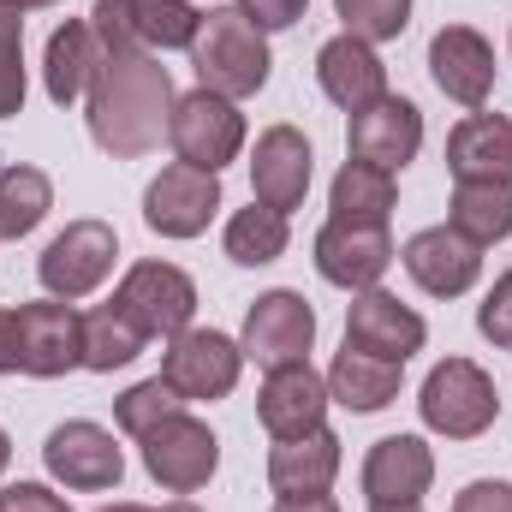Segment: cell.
<instances>
[{"mask_svg":"<svg viewBox=\"0 0 512 512\" xmlns=\"http://www.w3.org/2000/svg\"><path fill=\"white\" fill-rule=\"evenodd\" d=\"M173 120V78L161 66V54H137V48H102V66L90 78V137L96 149H108L114 161H137L161 143V131Z\"/></svg>","mask_w":512,"mask_h":512,"instance_id":"1","label":"cell"},{"mask_svg":"<svg viewBox=\"0 0 512 512\" xmlns=\"http://www.w3.org/2000/svg\"><path fill=\"white\" fill-rule=\"evenodd\" d=\"M191 66H197V90L245 102V96H256L268 84L274 54H268V36L239 6H221V12H203L197 42H191Z\"/></svg>","mask_w":512,"mask_h":512,"instance_id":"2","label":"cell"},{"mask_svg":"<svg viewBox=\"0 0 512 512\" xmlns=\"http://www.w3.org/2000/svg\"><path fill=\"white\" fill-rule=\"evenodd\" d=\"M417 411H423V429L447 435V441H477L495 429L501 417V393H495V376L471 358H441L429 376H423V393H417Z\"/></svg>","mask_w":512,"mask_h":512,"instance_id":"3","label":"cell"},{"mask_svg":"<svg viewBox=\"0 0 512 512\" xmlns=\"http://www.w3.org/2000/svg\"><path fill=\"white\" fill-rule=\"evenodd\" d=\"M108 304L126 316L143 340H173L197 316V280L179 262H131Z\"/></svg>","mask_w":512,"mask_h":512,"instance_id":"4","label":"cell"},{"mask_svg":"<svg viewBox=\"0 0 512 512\" xmlns=\"http://www.w3.org/2000/svg\"><path fill=\"white\" fill-rule=\"evenodd\" d=\"M197 24H203V12L191 0H96V12H90V30L108 54L114 48H137V54L191 48Z\"/></svg>","mask_w":512,"mask_h":512,"instance_id":"5","label":"cell"},{"mask_svg":"<svg viewBox=\"0 0 512 512\" xmlns=\"http://www.w3.org/2000/svg\"><path fill=\"white\" fill-rule=\"evenodd\" d=\"M137 447H143V471H149L167 495H197V489L215 477V465H221L215 429H209L203 417H191V411L161 417L149 435H137Z\"/></svg>","mask_w":512,"mask_h":512,"instance_id":"6","label":"cell"},{"mask_svg":"<svg viewBox=\"0 0 512 512\" xmlns=\"http://www.w3.org/2000/svg\"><path fill=\"white\" fill-rule=\"evenodd\" d=\"M167 143H173V155H179L185 167L221 173V167L239 161V149H245V114H239V102H227V96H215V90L173 96Z\"/></svg>","mask_w":512,"mask_h":512,"instance_id":"7","label":"cell"},{"mask_svg":"<svg viewBox=\"0 0 512 512\" xmlns=\"http://www.w3.org/2000/svg\"><path fill=\"white\" fill-rule=\"evenodd\" d=\"M114 256H120V239L108 221H66V233H54L48 251L36 256V280L48 298L78 304L114 274Z\"/></svg>","mask_w":512,"mask_h":512,"instance_id":"8","label":"cell"},{"mask_svg":"<svg viewBox=\"0 0 512 512\" xmlns=\"http://www.w3.org/2000/svg\"><path fill=\"white\" fill-rule=\"evenodd\" d=\"M245 370V346L221 328H185L161 352V382L179 399H227Z\"/></svg>","mask_w":512,"mask_h":512,"instance_id":"9","label":"cell"},{"mask_svg":"<svg viewBox=\"0 0 512 512\" xmlns=\"http://www.w3.org/2000/svg\"><path fill=\"white\" fill-rule=\"evenodd\" d=\"M245 358L262 370H286V364H304L310 346H316V310L304 292L292 286H274L262 292L251 310H245V334H239Z\"/></svg>","mask_w":512,"mask_h":512,"instance_id":"10","label":"cell"},{"mask_svg":"<svg viewBox=\"0 0 512 512\" xmlns=\"http://www.w3.org/2000/svg\"><path fill=\"white\" fill-rule=\"evenodd\" d=\"M42 465H48L54 483L78 489V495L120 489V477H126V453H120V441H114L102 423H90V417H72V423L48 429V441H42Z\"/></svg>","mask_w":512,"mask_h":512,"instance_id":"11","label":"cell"},{"mask_svg":"<svg viewBox=\"0 0 512 512\" xmlns=\"http://www.w3.org/2000/svg\"><path fill=\"white\" fill-rule=\"evenodd\" d=\"M215 209H221V173H203V167H185V161L161 167L143 191V227L161 233V239L209 233Z\"/></svg>","mask_w":512,"mask_h":512,"instance_id":"12","label":"cell"},{"mask_svg":"<svg viewBox=\"0 0 512 512\" xmlns=\"http://www.w3.org/2000/svg\"><path fill=\"white\" fill-rule=\"evenodd\" d=\"M18 370L36 382L84 370V316L60 298L18 304Z\"/></svg>","mask_w":512,"mask_h":512,"instance_id":"13","label":"cell"},{"mask_svg":"<svg viewBox=\"0 0 512 512\" xmlns=\"http://www.w3.org/2000/svg\"><path fill=\"white\" fill-rule=\"evenodd\" d=\"M310 173H316V155H310V137L298 126H268L251 149V203L262 209H304V191H310Z\"/></svg>","mask_w":512,"mask_h":512,"instance_id":"14","label":"cell"},{"mask_svg":"<svg viewBox=\"0 0 512 512\" xmlns=\"http://www.w3.org/2000/svg\"><path fill=\"white\" fill-rule=\"evenodd\" d=\"M393 233L387 227H364V221H328L316 233V274L328 286L346 292H370L382 286V274L393 268Z\"/></svg>","mask_w":512,"mask_h":512,"instance_id":"15","label":"cell"},{"mask_svg":"<svg viewBox=\"0 0 512 512\" xmlns=\"http://www.w3.org/2000/svg\"><path fill=\"white\" fill-rule=\"evenodd\" d=\"M423 340H429V322L411 304H399L382 286L352 292V304H346V346H358L370 358H387V364H405L411 352H423Z\"/></svg>","mask_w":512,"mask_h":512,"instance_id":"16","label":"cell"},{"mask_svg":"<svg viewBox=\"0 0 512 512\" xmlns=\"http://www.w3.org/2000/svg\"><path fill=\"white\" fill-rule=\"evenodd\" d=\"M429 78H435V90L447 102L477 114L489 102V90H495V48H489V36L471 30V24H441L435 42H429Z\"/></svg>","mask_w":512,"mask_h":512,"instance_id":"17","label":"cell"},{"mask_svg":"<svg viewBox=\"0 0 512 512\" xmlns=\"http://www.w3.org/2000/svg\"><path fill=\"white\" fill-rule=\"evenodd\" d=\"M405 274L429 292V298H465L477 280H483V245H471L465 233H453L447 221L441 227H423L405 239Z\"/></svg>","mask_w":512,"mask_h":512,"instance_id":"18","label":"cell"},{"mask_svg":"<svg viewBox=\"0 0 512 512\" xmlns=\"http://www.w3.org/2000/svg\"><path fill=\"white\" fill-rule=\"evenodd\" d=\"M435 483V453L423 435H382L364 453V501L370 507H423Z\"/></svg>","mask_w":512,"mask_h":512,"instance_id":"19","label":"cell"},{"mask_svg":"<svg viewBox=\"0 0 512 512\" xmlns=\"http://www.w3.org/2000/svg\"><path fill=\"white\" fill-rule=\"evenodd\" d=\"M346 149H352V161H370L382 173H399L423 149V114H417V102H405V96L387 90L382 102H370L364 114H352Z\"/></svg>","mask_w":512,"mask_h":512,"instance_id":"20","label":"cell"},{"mask_svg":"<svg viewBox=\"0 0 512 512\" xmlns=\"http://www.w3.org/2000/svg\"><path fill=\"white\" fill-rule=\"evenodd\" d=\"M328 405H334L328 399V376H316L310 358L304 364H286V370H268V382L256 393V417H262V429L274 441H292V435L322 429Z\"/></svg>","mask_w":512,"mask_h":512,"instance_id":"21","label":"cell"},{"mask_svg":"<svg viewBox=\"0 0 512 512\" xmlns=\"http://www.w3.org/2000/svg\"><path fill=\"white\" fill-rule=\"evenodd\" d=\"M316 84H322V96H328L334 108L364 114L370 102L387 96V66H382V54H376L370 42H358V36L340 30L334 42L316 48Z\"/></svg>","mask_w":512,"mask_h":512,"instance_id":"22","label":"cell"},{"mask_svg":"<svg viewBox=\"0 0 512 512\" xmlns=\"http://www.w3.org/2000/svg\"><path fill=\"white\" fill-rule=\"evenodd\" d=\"M447 173L453 185H512V120L507 114H465L447 131Z\"/></svg>","mask_w":512,"mask_h":512,"instance_id":"23","label":"cell"},{"mask_svg":"<svg viewBox=\"0 0 512 512\" xmlns=\"http://www.w3.org/2000/svg\"><path fill=\"white\" fill-rule=\"evenodd\" d=\"M340 477V435L322 423L310 435H292V441H274L268 453V489L280 501H304V495H328Z\"/></svg>","mask_w":512,"mask_h":512,"instance_id":"24","label":"cell"},{"mask_svg":"<svg viewBox=\"0 0 512 512\" xmlns=\"http://www.w3.org/2000/svg\"><path fill=\"white\" fill-rule=\"evenodd\" d=\"M96 66H102V42H96L90 18H66L48 36V54H42V90H48V102L54 108H72L90 90Z\"/></svg>","mask_w":512,"mask_h":512,"instance_id":"25","label":"cell"},{"mask_svg":"<svg viewBox=\"0 0 512 512\" xmlns=\"http://www.w3.org/2000/svg\"><path fill=\"white\" fill-rule=\"evenodd\" d=\"M399 370L405 364H387V358H370V352L346 346L328 364V399L346 405V411H382V405L399 399Z\"/></svg>","mask_w":512,"mask_h":512,"instance_id":"26","label":"cell"},{"mask_svg":"<svg viewBox=\"0 0 512 512\" xmlns=\"http://www.w3.org/2000/svg\"><path fill=\"white\" fill-rule=\"evenodd\" d=\"M399 191H393V173L370 167V161H346L328 185V221H364V227H387Z\"/></svg>","mask_w":512,"mask_h":512,"instance_id":"27","label":"cell"},{"mask_svg":"<svg viewBox=\"0 0 512 512\" xmlns=\"http://www.w3.org/2000/svg\"><path fill=\"white\" fill-rule=\"evenodd\" d=\"M447 227L453 233H465L471 245H501L512 239V185H483V179H471V185H453V203H447Z\"/></svg>","mask_w":512,"mask_h":512,"instance_id":"28","label":"cell"},{"mask_svg":"<svg viewBox=\"0 0 512 512\" xmlns=\"http://www.w3.org/2000/svg\"><path fill=\"white\" fill-rule=\"evenodd\" d=\"M54 179L42 167H0V239H24L48 221Z\"/></svg>","mask_w":512,"mask_h":512,"instance_id":"29","label":"cell"},{"mask_svg":"<svg viewBox=\"0 0 512 512\" xmlns=\"http://www.w3.org/2000/svg\"><path fill=\"white\" fill-rule=\"evenodd\" d=\"M221 245H227V256H233L239 268H268V262H280V256H286L292 227H286V215H280V209L251 203V209H239V215L227 221Z\"/></svg>","mask_w":512,"mask_h":512,"instance_id":"30","label":"cell"},{"mask_svg":"<svg viewBox=\"0 0 512 512\" xmlns=\"http://www.w3.org/2000/svg\"><path fill=\"white\" fill-rule=\"evenodd\" d=\"M143 346H149V340L131 328L114 304H96V310L84 316V370L114 376V370H126V364L143 358Z\"/></svg>","mask_w":512,"mask_h":512,"instance_id":"31","label":"cell"},{"mask_svg":"<svg viewBox=\"0 0 512 512\" xmlns=\"http://www.w3.org/2000/svg\"><path fill=\"white\" fill-rule=\"evenodd\" d=\"M334 12H340V24H346V36H358V42H399L405 36V24H411V0H334Z\"/></svg>","mask_w":512,"mask_h":512,"instance_id":"32","label":"cell"},{"mask_svg":"<svg viewBox=\"0 0 512 512\" xmlns=\"http://www.w3.org/2000/svg\"><path fill=\"white\" fill-rule=\"evenodd\" d=\"M173 411H185V399L161 382V376H149V382L126 387V393L114 399V423H120L126 435H149V429H155L161 417H173Z\"/></svg>","mask_w":512,"mask_h":512,"instance_id":"33","label":"cell"},{"mask_svg":"<svg viewBox=\"0 0 512 512\" xmlns=\"http://www.w3.org/2000/svg\"><path fill=\"white\" fill-rule=\"evenodd\" d=\"M24 114V12L0 0V120Z\"/></svg>","mask_w":512,"mask_h":512,"instance_id":"34","label":"cell"},{"mask_svg":"<svg viewBox=\"0 0 512 512\" xmlns=\"http://www.w3.org/2000/svg\"><path fill=\"white\" fill-rule=\"evenodd\" d=\"M477 334L489 340V346H501V352H512V268L489 286V298L477 304Z\"/></svg>","mask_w":512,"mask_h":512,"instance_id":"35","label":"cell"},{"mask_svg":"<svg viewBox=\"0 0 512 512\" xmlns=\"http://www.w3.org/2000/svg\"><path fill=\"white\" fill-rule=\"evenodd\" d=\"M453 512H512V483L501 477H477L453 495Z\"/></svg>","mask_w":512,"mask_h":512,"instance_id":"36","label":"cell"},{"mask_svg":"<svg viewBox=\"0 0 512 512\" xmlns=\"http://www.w3.org/2000/svg\"><path fill=\"white\" fill-rule=\"evenodd\" d=\"M0 512H72V507L48 483H6L0 489Z\"/></svg>","mask_w":512,"mask_h":512,"instance_id":"37","label":"cell"},{"mask_svg":"<svg viewBox=\"0 0 512 512\" xmlns=\"http://www.w3.org/2000/svg\"><path fill=\"white\" fill-rule=\"evenodd\" d=\"M304 6H310V0H239V12L251 18L262 36H268V30H292V24L304 18Z\"/></svg>","mask_w":512,"mask_h":512,"instance_id":"38","label":"cell"},{"mask_svg":"<svg viewBox=\"0 0 512 512\" xmlns=\"http://www.w3.org/2000/svg\"><path fill=\"white\" fill-rule=\"evenodd\" d=\"M0 376H18V310L0 304Z\"/></svg>","mask_w":512,"mask_h":512,"instance_id":"39","label":"cell"},{"mask_svg":"<svg viewBox=\"0 0 512 512\" xmlns=\"http://www.w3.org/2000/svg\"><path fill=\"white\" fill-rule=\"evenodd\" d=\"M274 512H340L328 495H304V501H274Z\"/></svg>","mask_w":512,"mask_h":512,"instance_id":"40","label":"cell"},{"mask_svg":"<svg viewBox=\"0 0 512 512\" xmlns=\"http://www.w3.org/2000/svg\"><path fill=\"white\" fill-rule=\"evenodd\" d=\"M12 12H42V6H60V0H6Z\"/></svg>","mask_w":512,"mask_h":512,"instance_id":"41","label":"cell"},{"mask_svg":"<svg viewBox=\"0 0 512 512\" xmlns=\"http://www.w3.org/2000/svg\"><path fill=\"white\" fill-rule=\"evenodd\" d=\"M161 512H203V507H197V501H185V495H179V501H167V507H161Z\"/></svg>","mask_w":512,"mask_h":512,"instance_id":"42","label":"cell"},{"mask_svg":"<svg viewBox=\"0 0 512 512\" xmlns=\"http://www.w3.org/2000/svg\"><path fill=\"white\" fill-rule=\"evenodd\" d=\"M102 512H149V507H137V501H114V507H102Z\"/></svg>","mask_w":512,"mask_h":512,"instance_id":"43","label":"cell"},{"mask_svg":"<svg viewBox=\"0 0 512 512\" xmlns=\"http://www.w3.org/2000/svg\"><path fill=\"white\" fill-rule=\"evenodd\" d=\"M6 459H12V441H6V429H0V471H6Z\"/></svg>","mask_w":512,"mask_h":512,"instance_id":"44","label":"cell"},{"mask_svg":"<svg viewBox=\"0 0 512 512\" xmlns=\"http://www.w3.org/2000/svg\"><path fill=\"white\" fill-rule=\"evenodd\" d=\"M370 512H417V507H370Z\"/></svg>","mask_w":512,"mask_h":512,"instance_id":"45","label":"cell"}]
</instances>
